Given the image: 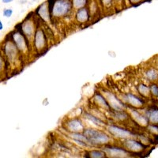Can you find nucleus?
<instances>
[{
    "mask_svg": "<svg viewBox=\"0 0 158 158\" xmlns=\"http://www.w3.org/2000/svg\"><path fill=\"white\" fill-rule=\"evenodd\" d=\"M51 15L54 17L67 15L72 9L73 4L70 0H48Z\"/></svg>",
    "mask_w": 158,
    "mask_h": 158,
    "instance_id": "obj_1",
    "label": "nucleus"
},
{
    "mask_svg": "<svg viewBox=\"0 0 158 158\" xmlns=\"http://www.w3.org/2000/svg\"><path fill=\"white\" fill-rule=\"evenodd\" d=\"M84 135L88 138L89 142L93 144H106L110 141V138L106 134L95 129L85 130Z\"/></svg>",
    "mask_w": 158,
    "mask_h": 158,
    "instance_id": "obj_2",
    "label": "nucleus"
},
{
    "mask_svg": "<svg viewBox=\"0 0 158 158\" xmlns=\"http://www.w3.org/2000/svg\"><path fill=\"white\" fill-rule=\"evenodd\" d=\"M104 96L106 97V100L108 101L110 107L115 109V111H122L125 108V105L123 103L121 102L114 94H112L110 92H105Z\"/></svg>",
    "mask_w": 158,
    "mask_h": 158,
    "instance_id": "obj_3",
    "label": "nucleus"
},
{
    "mask_svg": "<svg viewBox=\"0 0 158 158\" xmlns=\"http://www.w3.org/2000/svg\"><path fill=\"white\" fill-rule=\"evenodd\" d=\"M108 131L111 135L118 138H128L132 135V133L131 131L119 127L109 126L108 127Z\"/></svg>",
    "mask_w": 158,
    "mask_h": 158,
    "instance_id": "obj_4",
    "label": "nucleus"
},
{
    "mask_svg": "<svg viewBox=\"0 0 158 158\" xmlns=\"http://www.w3.org/2000/svg\"><path fill=\"white\" fill-rule=\"evenodd\" d=\"M36 14L39 15L45 22H49L51 17V10L49 8L48 2H44L39 6V7L36 9Z\"/></svg>",
    "mask_w": 158,
    "mask_h": 158,
    "instance_id": "obj_5",
    "label": "nucleus"
},
{
    "mask_svg": "<svg viewBox=\"0 0 158 158\" xmlns=\"http://www.w3.org/2000/svg\"><path fill=\"white\" fill-rule=\"evenodd\" d=\"M67 129L73 133H80L84 130V126L81 120L74 118L71 119L67 123Z\"/></svg>",
    "mask_w": 158,
    "mask_h": 158,
    "instance_id": "obj_6",
    "label": "nucleus"
},
{
    "mask_svg": "<svg viewBox=\"0 0 158 158\" xmlns=\"http://www.w3.org/2000/svg\"><path fill=\"white\" fill-rule=\"evenodd\" d=\"M105 153L107 155H108L109 156H112V157H125L128 155L127 152L121 148H106Z\"/></svg>",
    "mask_w": 158,
    "mask_h": 158,
    "instance_id": "obj_7",
    "label": "nucleus"
},
{
    "mask_svg": "<svg viewBox=\"0 0 158 158\" xmlns=\"http://www.w3.org/2000/svg\"><path fill=\"white\" fill-rule=\"evenodd\" d=\"M125 100L128 104H130L131 106L135 107V108H141L143 106V101L141 100L140 98H138V97L135 96L134 94H127L125 95Z\"/></svg>",
    "mask_w": 158,
    "mask_h": 158,
    "instance_id": "obj_8",
    "label": "nucleus"
},
{
    "mask_svg": "<svg viewBox=\"0 0 158 158\" xmlns=\"http://www.w3.org/2000/svg\"><path fill=\"white\" fill-rule=\"evenodd\" d=\"M125 146L129 150L133 151V152H140L144 149V146L142 143L135 140H132V139L127 141L125 142Z\"/></svg>",
    "mask_w": 158,
    "mask_h": 158,
    "instance_id": "obj_9",
    "label": "nucleus"
},
{
    "mask_svg": "<svg viewBox=\"0 0 158 158\" xmlns=\"http://www.w3.org/2000/svg\"><path fill=\"white\" fill-rule=\"evenodd\" d=\"M17 45L14 44L11 42H9L6 44L5 46V51L6 53V56H8L10 60H13V59H15L17 55Z\"/></svg>",
    "mask_w": 158,
    "mask_h": 158,
    "instance_id": "obj_10",
    "label": "nucleus"
},
{
    "mask_svg": "<svg viewBox=\"0 0 158 158\" xmlns=\"http://www.w3.org/2000/svg\"><path fill=\"white\" fill-rule=\"evenodd\" d=\"M13 39L15 40V44L17 45L18 48H19L20 50H24L26 48V42L24 40L23 36H22V34L20 32H16L15 33H14L13 35Z\"/></svg>",
    "mask_w": 158,
    "mask_h": 158,
    "instance_id": "obj_11",
    "label": "nucleus"
},
{
    "mask_svg": "<svg viewBox=\"0 0 158 158\" xmlns=\"http://www.w3.org/2000/svg\"><path fill=\"white\" fill-rule=\"evenodd\" d=\"M89 15L88 9L85 7L80 8L76 14V18L77 22H81V23L86 22L89 20Z\"/></svg>",
    "mask_w": 158,
    "mask_h": 158,
    "instance_id": "obj_12",
    "label": "nucleus"
},
{
    "mask_svg": "<svg viewBox=\"0 0 158 158\" xmlns=\"http://www.w3.org/2000/svg\"><path fill=\"white\" fill-rule=\"evenodd\" d=\"M45 41H46V40H45V36L44 34V32L41 30H38L36 32L34 40V43L36 48H42L44 47V45Z\"/></svg>",
    "mask_w": 158,
    "mask_h": 158,
    "instance_id": "obj_13",
    "label": "nucleus"
},
{
    "mask_svg": "<svg viewBox=\"0 0 158 158\" xmlns=\"http://www.w3.org/2000/svg\"><path fill=\"white\" fill-rule=\"evenodd\" d=\"M131 115H132V117L135 119V121H136L138 123L140 124V125H142V126H146V125H147L148 122L149 121V118L141 115V114L137 111H131Z\"/></svg>",
    "mask_w": 158,
    "mask_h": 158,
    "instance_id": "obj_14",
    "label": "nucleus"
},
{
    "mask_svg": "<svg viewBox=\"0 0 158 158\" xmlns=\"http://www.w3.org/2000/svg\"><path fill=\"white\" fill-rule=\"evenodd\" d=\"M94 100H95V102L98 104L99 106H101V108H105V109H110V108H111L108 101L106 99H104V97L101 94H97L94 97Z\"/></svg>",
    "mask_w": 158,
    "mask_h": 158,
    "instance_id": "obj_15",
    "label": "nucleus"
},
{
    "mask_svg": "<svg viewBox=\"0 0 158 158\" xmlns=\"http://www.w3.org/2000/svg\"><path fill=\"white\" fill-rule=\"evenodd\" d=\"M85 118H86L88 120H89L90 122H92L93 123L95 124V125H97V126H99V127L104 126V123L103 121H101L100 118H97V117H95L94 115H91V114L85 113Z\"/></svg>",
    "mask_w": 158,
    "mask_h": 158,
    "instance_id": "obj_16",
    "label": "nucleus"
},
{
    "mask_svg": "<svg viewBox=\"0 0 158 158\" xmlns=\"http://www.w3.org/2000/svg\"><path fill=\"white\" fill-rule=\"evenodd\" d=\"M22 29H23V32H25V34L27 35L28 36H32V33L34 32V29H33V26H32V24L30 23V22H27L23 24L22 25Z\"/></svg>",
    "mask_w": 158,
    "mask_h": 158,
    "instance_id": "obj_17",
    "label": "nucleus"
},
{
    "mask_svg": "<svg viewBox=\"0 0 158 158\" xmlns=\"http://www.w3.org/2000/svg\"><path fill=\"white\" fill-rule=\"evenodd\" d=\"M149 120L152 123L158 124V108H154L149 111Z\"/></svg>",
    "mask_w": 158,
    "mask_h": 158,
    "instance_id": "obj_18",
    "label": "nucleus"
},
{
    "mask_svg": "<svg viewBox=\"0 0 158 158\" xmlns=\"http://www.w3.org/2000/svg\"><path fill=\"white\" fill-rule=\"evenodd\" d=\"M71 2L73 4V7L75 9H80L86 5L88 0H72Z\"/></svg>",
    "mask_w": 158,
    "mask_h": 158,
    "instance_id": "obj_19",
    "label": "nucleus"
},
{
    "mask_svg": "<svg viewBox=\"0 0 158 158\" xmlns=\"http://www.w3.org/2000/svg\"><path fill=\"white\" fill-rule=\"evenodd\" d=\"M138 91L142 94V96H149V94H150V89L149 88L148 86L145 85H140L139 86H138Z\"/></svg>",
    "mask_w": 158,
    "mask_h": 158,
    "instance_id": "obj_20",
    "label": "nucleus"
},
{
    "mask_svg": "<svg viewBox=\"0 0 158 158\" xmlns=\"http://www.w3.org/2000/svg\"><path fill=\"white\" fill-rule=\"evenodd\" d=\"M146 76H147V77L149 79V80L153 81V80H156V79L157 78L158 73L156 70L152 69V70H149V71L146 73Z\"/></svg>",
    "mask_w": 158,
    "mask_h": 158,
    "instance_id": "obj_21",
    "label": "nucleus"
},
{
    "mask_svg": "<svg viewBox=\"0 0 158 158\" xmlns=\"http://www.w3.org/2000/svg\"><path fill=\"white\" fill-rule=\"evenodd\" d=\"M105 153L104 152H101V151H97V150H94L92 151L90 153V156L92 157H104Z\"/></svg>",
    "mask_w": 158,
    "mask_h": 158,
    "instance_id": "obj_22",
    "label": "nucleus"
},
{
    "mask_svg": "<svg viewBox=\"0 0 158 158\" xmlns=\"http://www.w3.org/2000/svg\"><path fill=\"white\" fill-rule=\"evenodd\" d=\"M150 91H151V93L153 94V96H156V97H157L158 96V87L156 86V85H151Z\"/></svg>",
    "mask_w": 158,
    "mask_h": 158,
    "instance_id": "obj_23",
    "label": "nucleus"
},
{
    "mask_svg": "<svg viewBox=\"0 0 158 158\" xmlns=\"http://www.w3.org/2000/svg\"><path fill=\"white\" fill-rule=\"evenodd\" d=\"M13 10L11 9H5L3 10V16L6 17V18H10L12 15Z\"/></svg>",
    "mask_w": 158,
    "mask_h": 158,
    "instance_id": "obj_24",
    "label": "nucleus"
},
{
    "mask_svg": "<svg viewBox=\"0 0 158 158\" xmlns=\"http://www.w3.org/2000/svg\"><path fill=\"white\" fill-rule=\"evenodd\" d=\"M149 130L151 132H153V133L156 134V135L158 134V127L156 126V125H151V126H149Z\"/></svg>",
    "mask_w": 158,
    "mask_h": 158,
    "instance_id": "obj_25",
    "label": "nucleus"
},
{
    "mask_svg": "<svg viewBox=\"0 0 158 158\" xmlns=\"http://www.w3.org/2000/svg\"><path fill=\"white\" fill-rule=\"evenodd\" d=\"M112 1L113 0H101V2L103 3V5L105 6H109L112 3Z\"/></svg>",
    "mask_w": 158,
    "mask_h": 158,
    "instance_id": "obj_26",
    "label": "nucleus"
},
{
    "mask_svg": "<svg viewBox=\"0 0 158 158\" xmlns=\"http://www.w3.org/2000/svg\"><path fill=\"white\" fill-rule=\"evenodd\" d=\"M129 1L131 4H137L141 2L142 1H143V0H129Z\"/></svg>",
    "mask_w": 158,
    "mask_h": 158,
    "instance_id": "obj_27",
    "label": "nucleus"
},
{
    "mask_svg": "<svg viewBox=\"0 0 158 158\" xmlns=\"http://www.w3.org/2000/svg\"><path fill=\"white\" fill-rule=\"evenodd\" d=\"M13 0H2V2H3V3H9V2H12Z\"/></svg>",
    "mask_w": 158,
    "mask_h": 158,
    "instance_id": "obj_28",
    "label": "nucleus"
},
{
    "mask_svg": "<svg viewBox=\"0 0 158 158\" xmlns=\"http://www.w3.org/2000/svg\"><path fill=\"white\" fill-rule=\"evenodd\" d=\"M2 22H0V30H2Z\"/></svg>",
    "mask_w": 158,
    "mask_h": 158,
    "instance_id": "obj_29",
    "label": "nucleus"
},
{
    "mask_svg": "<svg viewBox=\"0 0 158 158\" xmlns=\"http://www.w3.org/2000/svg\"><path fill=\"white\" fill-rule=\"evenodd\" d=\"M115 1H118V0H115Z\"/></svg>",
    "mask_w": 158,
    "mask_h": 158,
    "instance_id": "obj_30",
    "label": "nucleus"
}]
</instances>
